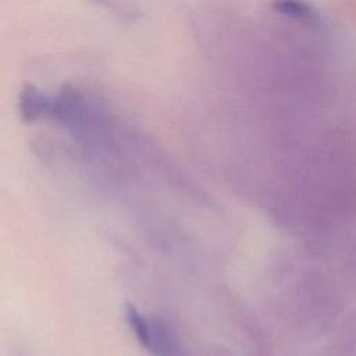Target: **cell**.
Listing matches in <instances>:
<instances>
[{
  "label": "cell",
  "mask_w": 356,
  "mask_h": 356,
  "mask_svg": "<svg viewBox=\"0 0 356 356\" xmlns=\"http://www.w3.org/2000/svg\"><path fill=\"white\" fill-rule=\"evenodd\" d=\"M53 108V102L47 99L36 88L26 85L19 96V114L26 122H31L44 113H50Z\"/></svg>",
  "instance_id": "6da1fadb"
},
{
  "label": "cell",
  "mask_w": 356,
  "mask_h": 356,
  "mask_svg": "<svg viewBox=\"0 0 356 356\" xmlns=\"http://www.w3.org/2000/svg\"><path fill=\"white\" fill-rule=\"evenodd\" d=\"M124 316L136 341L140 343V346L146 352H149L152 346V334H153L152 317H146L145 314H142L132 303L124 305Z\"/></svg>",
  "instance_id": "7a4b0ae2"
},
{
  "label": "cell",
  "mask_w": 356,
  "mask_h": 356,
  "mask_svg": "<svg viewBox=\"0 0 356 356\" xmlns=\"http://www.w3.org/2000/svg\"><path fill=\"white\" fill-rule=\"evenodd\" d=\"M168 356H191V353H189V350L186 349V346L182 345L181 339H178V341L175 342V345H174V348H172V350L170 352Z\"/></svg>",
  "instance_id": "3957f363"
}]
</instances>
